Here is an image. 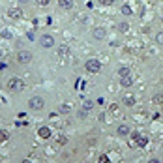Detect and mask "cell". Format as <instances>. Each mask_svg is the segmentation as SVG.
<instances>
[{
    "label": "cell",
    "instance_id": "30bf717a",
    "mask_svg": "<svg viewBox=\"0 0 163 163\" xmlns=\"http://www.w3.org/2000/svg\"><path fill=\"white\" fill-rule=\"evenodd\" d=\"M116 133H118V135H122V137H124V135H129V128H128L126 124H122V126H118Z\"/></svg>",
    "mask_w": 163,
    "mask_h": 163
},
{
    "label": "cell",
    "instance_id": "9a60e30c",
    "mask_svg": "<svg viewBox=\"0 0 163 163\" xmlns=\"http://www.w3.org/2000/svg\"><path fill=\"white\" fill-rule=\"evenodd\" d=\"M92 107H94V103L90 101V99H83V109H85V111L92 109Z\"/></svg>",
    "mask_w": 163,
    "mask_h": 163
},
{
    "label": "cell",
    "instance_id": "8992f818",
    "mask_svg": "<svg viewBox=\"0 0 163 163\" xmlns=\"http://www.w3.org/2000/svg\"><path fill=\"white\" fill-rule=\"evenodd\" d=\"M92 36H94V39L101 41V39H105V38H107V30L103 28V26H98V28H94V30H92Z\"/></svg>",
    "mask_w": 163,
    "mask_h": 163
},
{
    "label": "cell",
    "instance_id": "3957f363",
    "mask_svg": "<svg viewBox=\"0 0 163 163\" xmlns=\"http://www.w3.org/2000/svg\"><path fill=\"white\" fill-rule=\"evenodd\" d=\"M28 107H30L32 111H41L43 107H45V99L39 98V96H34V98L28 99Z\"/></svg>",
    "mask_w": 163,
    "mask_h": 163
},
{
    "label": "cell",
    "instance_id": "4fadbf2b",
    "mask_svg": "<svg viewBox=\"0 0 163 163\" xmlns=\"http://www.w3.org/2000/svg\"><path fill=\"white\" fill-rule=\"evenodd\" d=\"M131 71H129V67L128 66H122V67H118V75L120 77H124V75H129Z\"/></svg>",
    "mask_w": 163,
    "mask_h": 163
},
{
    "label": "cell",
    "instance_id": "8fae6325",
    "mask_svg": "<svg viewBox=\"0 0 163 163\" xmlns=\"http://www.w3.org/2000/svg\"><path fill=\"white\" fill-rule=\"evenodd\" d=\"M38 133H39V137H41V139H49L51 137V129L49 128H39Z\"/></svg>",
    "mask_w": 163,
    "mask_h": 163
},
{
    "label": "cell",
    "instance_id": "cb8c5ba5",
    "mask_svg": "<svg viewBox=\"0 0 163 163\" xmlns=\"http://www.w3.org/2000/svg\"><path fill=\"white\" fill-rule=\"evenodd\" d=\"M118 30H122V32H126V30H128V25H126V23H124V25H120V26H118Z\"/></svg>",
    "mask_w": 163,
    "mask_h": 163
},
{
    "label": "cell",
    "instance_id": "d6986e66",
    "mask_svg": "<svg viewBox=\"0 0 163 163\" xmlns=\"http://www.w3.org/2000/svg\"><path fill=\"white\" fill-rule=\"evenodd\" d=\"M49 2H51V0H36V4H38V6H41V8H45Z\"/></svg>",
    "mask_w": 163,
    "mask_h": 163
},
{
    "label": "cell",
    "instance_id": "7a4b0ae2",
    "mask_svg": "<svg viewBox=\"0 0 163 163\" xmlns=\"http://www.w3.org/2000/svg\"><path fill=\"white\" fill-rule=\"evenodd\" d=\"M85 69L88 71V73H99V69H101V62L96 60V58H90V60L85 62Z\"/></svg>",
    "mask_w": 163,
    "mask_h": 163
},
{
    "label": "cell",
    "instance_id": "e0dca14e",
    "mask_svg": "<svg viewBox=\"0 0 163 163\" xmlns=\"http://www.w3.org/2000/svg\"><path fill=\"white\" fill-rule=\"evenodd\" d=\"M8 139H10V135H8V131H4V129H0V142H6Z\"/></svg>",
    "mask_w": 163,
    "mask_h": 163
},
{
    "label": "cell",
    "instance_id": "52a82bcc",
    "mask_svg": "<svg viewBox=\"0 0 163 163\" xmlns=\"http://www.w3.org/2000/svg\"><path fill=\"white\" fill-rule=\"evenodd\" d=\"M8 17H11V19H21L23 17V10H21V8H10V10H8Z\"/></svg>",
    "mask_w": 163,
    "mask_h": 163
},
{
    "label": "cell",
    "instance_id": "44dd1931",
    "mask_svg": "<svg viewBox=\"0 0 163 163\" xmlns=\"http://www.w3.org/2000/svg\"><path fill=\"white\" fill-rule=\"evenodd\" d=\"M156 41L160 43V45H163V32H160V34L156 36Z\"/></svg>",
    "mask_w": 163,
    "mask_h": 163
},
{
    "label": "cell",
    "instance_id": "83f0119b",
    "mask_svg": "<svg viewBox=\"0 0 163 163\" xmlns=\"http://www.w3.org/2000/svg\"><path fill=\"white\" fill-rule=\"evenodd\" d=\"M21 4H30V0H19Z\"/></svg>",
    "mask_w": 163,
    "mask_h": 163
},
{
    "label": "cell",
    "instance_id": "7402d4cb",
    "mask_svg": "<svg viewBox=\"0 0 163 163\" xmlns=\"http://www.w3.org/2000/svg\"><path fill=\"white\" fill-rule=\"evenodd\" d=\"M99 4H103V6H111L113 0H99Z\"/></svg>",
    "mask_w": 163,
    "mask_h": 163
},
{
    "label": "cell",
    "instance_id": "f1b7e54d",
    "mask_svg": "<svg viewBox=\"0 0 163 163\" xmlns=\"http://www.w3.org/2000/svg\"><path fill=\"white\" fill-rule=\"evenodd\" d=\"M0 58H4V49L0 47Z\"/></svg>",
    "mask_w": 163,
    "mask_h": 163
},
{
    "label": "cell",
    "instance_id": "ba28073f",
    "mask_svg": "<svg viewBox=\"0 0 163 163\" xmlns=\"http://www.w3.org/2000/svg\"><path fill=\"white\" fill-rule=\"evenodd\" d=\"M73 6H75L73 0H58V8H62V10H71Z\"/></svg>",
    "mask_w": 163,
    "mask_h": 163
},
{
    "label": "cell",
    "instance_id": "5b68a950",
    "mask_svg": "<svg viewBox=\"0 0 163 163\" xmlns=\"http://www.w3.org/2000/svg\"><path fill=\"white\" fill-rule=\"evenodd\" d=\"M30 60H32V53H30V51H21V53L17 54V62H19V64H28Z\"/></svg>",
    "mask_w": 163,
    "mask_h": 163
},
{
    "label": "cell",
    "instance_id": "ffe728a7",
    "mask_svg": "<svg viewBox=\"0 0 163 163\" xmlns=\"http://www.w3.org/2000/svg\"><path fill=\"white\" fill-rule=\"evenodd\" d=\"M56 142H58L60 146H64L66 142H67V139H66V137H58V139H56Z\"/></svg>",
    "mask_w": 163,
    "mask_h": 163
},
{
    "label": "cell",
    "instance_id": "4316f807",
    "mask_svg": "<svg viewBox=\"0 0 163 163\" xmlns=\"http://www.w3.org/2000/svg\"><path fill=\"white\" fill-rule=\"evenodd\" d=\"M6 67H8V66L4 64V62H0V69H6Z\"/></svg>",
    "mask_w": 163,
    "mask_h": 163
},
{
    "label": "cell",
    "instance_id": "603a6c76",
    "mask_svg": "<svg viewBox=\"0 0 163 163\" xmlns=\"http://www.w3.org/2000/svg\"><path fill=\"white\" fill-rule=\"evenodd\" d=\"M122 11H124L126 15H131V10H129V6H124V8H122Z\"/></svg>",
    "mask_w": 163,
    "mask_h": 163
},
{
    "label": "cell",
    "instance_id": "ac0fdd59",
    "mask_svg": "<svg viewBox=\"0 0 163 163\" xmlns=\"http://www.w3.org/2000/svg\"><path fill=\"white\" fill-rule=\"evenodd\" d=\"M0 36H4V38H8V39H10V38H11V30H8V28L0 30Z\"/></svg>",
    "mask_w": 163,
    "mask_h": 163
},
{
    "label": "cell",
    "instance_id": "2e32d148",
    "mask_svg": "<svg viewBox=\"0 0 163 163\" xmlns=\"http://www.w3.org/2000/svg\"><path fill=\"white\" fill-rule=\"evenodd\" d=\"M60 113H62V114H67V113H71V107L67 105V103H64V105H60Z\"/></svg>",
    "mask_w": 163,
    "mask_h": 163
},
{
    "label": "cell",
    "instance_id": "7c38bea8",
    "mask_svg": "<svg viewBox=\"0 0 163 163\" xmlns=\"http://www.w3.org/2000/svg\"><path fill=\"white\" fill-rule=\"evenodd\" d=\"M124 103H126L128 107H133V105H135V96H131V94L124 96Z\"/></svg>",
    "mask_w": 163,
    "mask_h": 163
},
{
    "label": "cell",
    "instance_id": "5bb4252c",
    "mask_svg": "<svg viewBox=\"0 0 163 163\" xmlns=\"http://www.w3.org/2000/svg\"><path fill=\"white\" fill-rule=\"evenodd\" d=\"M67 53H69V47H67V45H60V47H58V54H60V56H66Z\"/></svg>",
    "mask_w": 163,
    "mask_h": 163
},
{
    "label": "cell",
    "instance_id": "277c9868",
    "mask_svg": "<svg viewBox=\"0 0 163 163\" xmlns=\"http://www.w3.org/2000/svg\"><path fill=\"white\" fill-rule=\"evenodd\" d=\"M39 45L45 47V49H51V47H54V38L51 34H43L39 38Z\"/></svg>",
    "mask_w": 163,
    "mask_h": 163
},
{
    "label": "cell",
    "instance_id": "484cf974",
    "mask_svg": "<svg viewBox=\"0 0 163 163\" xmlns=\"http://www.w3.org/2000/svg\"><path fill=\"white\" fill-rule=\"evenodd\" d=\"M98 161H99V163H103V161H107V156H99V157H98Z\"/></svg>",
    "mask_w": 163,
    "mask_h": 163
},
{
    "label": "cell",
    "instance_id": "d4e9b609",
    "mask_svg": "<svg viewBox=\"0 0 163 163\" xmlns=\"http://www.w3.org/2000/svg\"><path fill=\"white\" fill-rule=\"evenodd\" d=\"M146 142H148V141H146V139L142 137V139H141V142H139V146H146Z\"/></svg>",
    "mask_w": 163,
    "mask_h": 163
},
{
    "label": "cell",
    "instance_id": "6da1fadb",
    "mask_svg": "<svg viewBox=\"0 0 163 163\" xmlns=\"http://www.w3.org/2000/svg\"><path fill=\"white\" fill-rule=\"evenodd\" d=\"M6 86H8V90H10V92H21L23 86H25V83H23L19 77H11L10 81H8Z\"/></svg>",
    "mask_w": 163,
    "mask_h": 163
},
{
    "label": "cell",
    "instance_id": "9c48e42d",
    "mask_svg": "<svg viewBox=\"0 0 163 163\" xmlns=\"http://www.w3.org/2000/svg\"><path fill=\"white\" fill-rule=\"evenodd\" d=\"M120 85L126 86V88H129V86L133 85V79H131V75H124V77L120 79Z\"/></svg>",
    "mask_w": 163,
    "mask_h": 163
}]
</instances>
